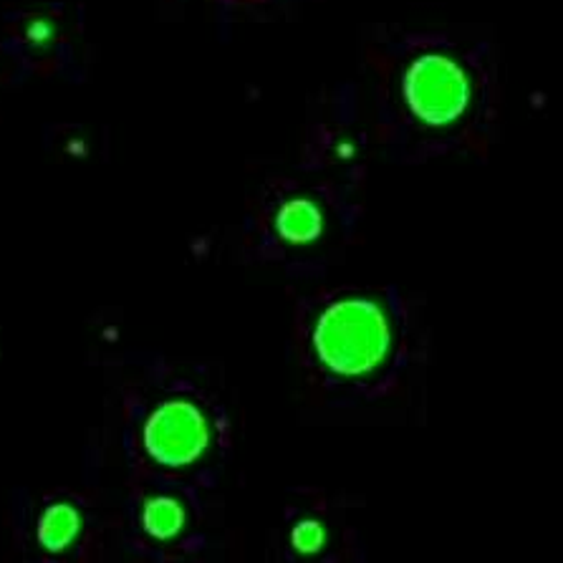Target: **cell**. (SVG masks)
Masks as SVG:
<instances>
[{
  "label": "cell",
  "instance_id": "5b68a950",
  "mask_svg": "<svg viewBox=\"0 0 563 563\" xmlns=\"http://www.w3.org/2000/svg\"><path fill=\"white\" fill-rule=\"evenodd\" d=\"M81 528V518L71 506H51L44 518L38 520V541L46 545L48 551H64L68 543L76 539Z\"/></svg>",
  "mask_w": 563,
  "mask_h": 563
},
{
  "label": "cell",
  "instance_id": "8992f818",
  "mask_svg": "<svg viewBox=\"0 0 563 563\" xmlns=\"http://www.w3.org/2000/svg\"><path fill=\"white\" fill-rule=\"evenodd\" d=\"M142 520H144V528H147V533L155 536V539H173V536L180 533V528L185 523V514L177 500L155 498L147 503Z\"/></svg>",
  "mask_w": 563,
  "mask_h": 563
},
{
  "label": "cell",
  "instance_id": "7a4b0ae2",
  "mask_svg": "<svg viewBox=\"0 0 563 563\" xmlns=\"http://www.w3.org/2000/svg\"><path fill=\"white\" fill-rule=\"evenodd\" d=\"M405 93L412 112L428 124H450L465 112L471 84L457 64L442 56H424L409 66Z\"/></svg>",
  "mask_w": 563,
  "mask_h": 563
},
{
  "label": "cell",
  "instance_id": "6da1fadb",
  "mask_svg": "<svg viewBox=\"0 0 563 563\" xmlns=\"http://www.w3.org/2000/svg\"><path fill=\"white\" fill-rule=\"evenodd\" d=\"M313 344L329 369L356 377L384 360L391 344V329L377 303L349 298L321 316Z\"/></svg>",
  "mask_w": 563,
  "mask_h": 563
},
{
  "label": "cell",
  "instance_id": "3957f363",
  "mask_svg": "<svg viewBox=\"0 0 563 563\" xmlns=\"http://www.w3.org/2000/svg\"><path fill=\"white\" fill-rule=\"evenodd\" d=\"M210 442V430L200 409L187 402H167L150 417L144 445L162 465H190Z\"/></svg>",
  "mask_w": 563,
  "mask_h": 563
},
{
  "label": "cell",
  "instance_id": "277c9868",
  "mask_svg": "<svg viewBox=\"0 0 563 563\" xmlns=\"http://www.w3.org/2000/svg\"><path fill=\"white\" fill-rule=\"evenodd\" d=\"M278 233L286 238L288 243H311L321 235L323 218L321 210L309 200H291L280 208L276 218Z\"/></svg>",
  "mask_w": 563,
  "mask_h": 563
},
{
  "label": "cell",
  "instance_id": "52a82bcc",
  "mask_svg": "<svg viewBox=\"0 0 563 563\" xmlns=\"http://www.w3.org/2000/svg\"><path fill=\"white\" fill-rule=\"evenodd\" d=\"M323 541H327V536H323V528L316 520H303L294 528V545L301 553L321 551Z\"/></svg>",
  "mask_w": 563,
  "mask_h": 563
}]
</instances>
